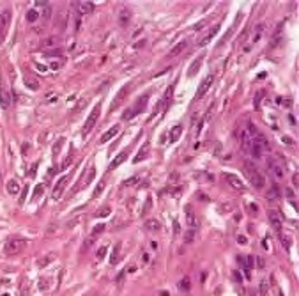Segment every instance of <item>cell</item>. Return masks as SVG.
Instances as JSON below:
<instances>
[{"mask_svg": "<svg viewBox=\"0 0 299 296\" xmlns=\"http://www.w3.org/2000/svg\"><path fill=\"white\" fill-rule=\"evenodd\" d=\"M244 172H246V177L249 179V183L253 184L257 190H262L264 186H265V179H264L260 170L257 169L253 163H249V162L244 163Z\"/></svg>", "mask_w": 299, "mask_h": 296, "instance_id": "6da1fadb", "label": "cell"}, {"mask_svg": "<svg viewBox=\"0 0 299 296\" xmlns=\"http://www.w3.org/2000/svg\"><path fill=\"white\" fill-rule=\"evenodd\" d=\"M25 247H27V240L25 238H22V236H13V238H9L6 241L4 252H6V255H16V254H20Z\"/></svg>", "mask_w": 299, "mask_h": 296, "instance_id": "7a4b0ae2", "label": "cell"}, {"mask_svg": "<svg viewBox=\"0 0 299 296\" xmlns=\"http://www.w3.org/2000/svg\"><path fill=\"white\" fill-rule=\"evenodd\" d=\"M101 113V105H96L92 108V112L89 113V117H87L85 124H83V137L85 135H89L90 131H92V128L96 126V122H98V117H99Z\"/></svg>", "mask_w": 299, "mask_h": 296, "instance_id": "3957f363", "label": "cell"}, {"mask_svg": "<svg viewBox=\"0 0 299 296\" xmlns=\"http://www.w3.org/2000/svg\"><path fill=\"white\" fill-rule=\"evenodd\" d=\"M9 25H11V11L6 9L0 13V44L4 43L6 35H7V30H9Z\"/></svg>", "mask_w": 299, "mask_h": 296, "instance_id": "277c9868", "label": "cell"}, {"mask_svg": "<svg viewBox=\"0 0 299 296\" xmlns=\"http://www.w3.org/2000/svg\"><path fill=\"white\" fill-rule=\"evenodd\" d=\"M129 89H131V85H124V87H121V91L115 94V98L114 101H112V105H110V112H114V110H117L119 106L124 103V99L128 98V94H129Z\"/></svg>", "mask_w": 299, "mask_h": 296, "instance_id": "5b68a950", "label": "cell"}, {"mask_svg": "<svg viewBox=\"0 0 299 296\" xmlns=\"http://www.w3.org/2000/svg\"><path fill=\"white\" fill-rule=\"evenodd\" d=\"M105 231V225L103 224H99V225H96V227H92V232L87 236V240H85V243H83V250H89V248L92 247L94 243H96V240L99 238V234Z\"/></svg>", "mask_w": 299, "mask_h": 296, "instance_id": "8992f818", "label": "cell"}, {"mask_svg": "<svg viewBox=\"0 0 299 296\" xmlns=\"http://www.w3.org/2000/svg\"><path fill=\"white\" fill-rule=\"evenodd\" d=\"M184 216H186V224L189 225V229H195L198 225V220H197V213L193 209L191 204H186L184 206Z\"/></svg>", "mask_w": 299, "mask_h": 296, "instance_id": "52a82bcc", "label": "cell"}, {"mask_svg": "<svg viewBox=\"0 0 299 296\" xmlns=\"http://www.w3.org/2000/svg\"><path fill=\"white\" fill-rule=\"evenodd\" d=\"M67 183H69V176H62L60 179L57 181V184H55V188H53V193H51V197L55 199H60L62 197V193H64L66 186H67Z\"/></svg>", "mask_w": 299, "mask_h": 296, "instance_id": "ba28073f", "label": "cell"}, {"mask_svg": "<svg viewBox=\"0 0 299 296\" xmlns=\"http://www.w3.org/2000/svg\"><path fill=\"white\" fill-rule=\"evenodd\" d=\"M267 167H269V170L274 174V177H276V179H281V177L285 176L283 165L278 162V160H273V158H269V160H267Z\"/></svg>", "mask_w": 299, "mask_h": 296, "instance_id": "9c48e42d", "label": "cell"}, {"mask_svg": "<svg viewBox=\"0 0 299 296\" xmlns=\"http://www.w3.org/2000/svg\"><path fill=\"white\" fill-rule=\"evenodd\" d=\"M225 179H227V183L234 188V190L237 191H244V183L241 181V177L235 176V174H232V172H227L225 174Z\"/></svg>", "mask_w": 299, "mask_h": 296, "instance_id": "30bf717a", "label": "cell"}, {"mask_svg": "<svg viewBox=\"0 0 299 296\" xmlns=\"http://www.w3.org/2000/svg\"><path fill=\"white\" fill-rule=\"evenodd\" d=\"M213 82H214V75H207L205 78H204V82L200 84V87H198V91H197V99L198 98H204L207 94V91L213 87Z\"/></svg>", "mask_w": 299, "mask_h": 296, "instance_id": "8fae6325", "label": "cell"}, {"mask_svg": "<svg viewBox=\"0 0 299 296\" xmlns=\"http://www.w3.org/2000/svg\"><path fill=\"white\" fill-rule=\"evenodd\" d=\"M267 216H269V222H271V225H273V229L276 231V232L281 234V216H280V213L276 211V209H269L267 211Z\"/></svg>", "mask_w": 299, "mask_h": 296, "instance_id": "7c38bea8", "label": "cell"}, {"mask_svg": "<svg viewBox=\"0 0 299 296\" xmlns=\"http://www.w3.org/2000/svg\"><path fill=\"white\" fill-rule=\"evenodd\" d=\"M239 142H241L242 151H246V153L251 151V144H253V140H251V137L248 135L246 130H241V131H239Z\"/></svg>", "mask_w": 299, "mask_h": 296, "instance_id": "4fadbf2b", "label": "cell"}, {"mask_svg": "<svg viewBox=\"0 0 299 296\" xmlns=\"http://www.w3.org/2000/svg\"><path fill=\"white\" fill-rule=\"evenodd\" d=\"M218 30H220V23H216V25H214V27L211 28V30H209V32H207V34L204 35L202 39H198V46H207V44H209V43L213 41L214 37H216Z\"/></svg>", "mask_w": 299, "mask_h": 296, "instance_id": "5bb4252c", "label": "cell"}, {"mask_svg": "<svg viewBox=\"0 0 299 296\" xmlns=\"http://www.w3.org/2000/svg\"><path fill=\"white\" fill-rule=\"evenodd\" d=\"M119 131H121V126H119V124H114V126L110 128L108 131H105V133L101 135L99 142H101V144H106L108 140H112L114 137H117V135H119Z\"/></svg>", "mask_w": 299, "mask_h": 296, "instance_id": "9a60e30c", "label": "cell"}, {"mask_svg": "<svg viewBox=\"0 0 299 296\" xmlns=\"http://www.w3.org/2000/svg\"><path fill=\"white\" fill-rule=\"evenodd\" d=\"M9 105H11V94H9V91L4 87V84H0V106H2L4 110H7Z\"/></svg>", "mask_w": 299, "mask_h": 296, "instance_id": "2e32d148", "label": "cell"}, {"mask_svg": "<svg viewBox=\"0 0 299 296\" xmlns=\"http://www.w3.org/2000/svg\"><path fill=\"white\" fill-rule=\"evenodd\" d=\"M147 101H149V96L145 94V96H142V98L136 99V103L133 105V115H138V113H142L143 110H145V106H147Z\"/></svg>", "mask_w": 299, "mask_h": 296, "instance_id": "e0dca14e", "label": "cell"}, {"mask_svg": "<svg viewBox=\"0 0 299 296\" xmlns=\"http://www.w3.org/2000/svg\"><path fill=\"white\" fill-rule=\"evenodd\" d=\"M186 46H188V41H186V39H184V41H179L177 44H175V46H173V48L168 51V53H166V59H173V57L181 55V53L186 50Z\"/></svg>", "mask_w": 299, "mask_h": 296, "instance_id": "ac0fdd59", "label": "cell"}, {"mask_svg": "<svg viewBox=\"0 0 299 296\" xmlns=\"http://www.w3.org/2000/svg\"><path fill=\"white\" fill-rule=\"evenodd\" d=\"M128 154H129V151H128V149H126V151H122V153H119V154L115 156V160H114V162H112L110 165H108V169H110V170H114V169H117L119 165H122V163L126 162Z\"/></svg>", "mask_w": 299, "mask_h": 296, "instance_id": "d6986e66", "label": "cell"}, {"mask_svg": "<svg viewBox=\"0 0 299 296\" xmlns=\"http://www.w3.org/2000/svg\"><path fill=\"white\" fill-rule=\"evenodd\" d=\"M149 151H150V146H149V142H145L142 146V149L138 151V154L135 156V160H133V163H140L142 160H145L147 156H149Z\"/></svg>", "mask_w": 299, "mask_h": 296, "instance_id": "ffe728a7", "label": "cell"}, {"mask_svg": "<svg viewBox=\"0 0 299 296\" xmlns=\"http://www.w3.org/2000/svg\"><path fill=\"white\" fill-rule=\"evenodd\" d=\"M181 135H182V126H181V124H175V126L170 130V135H168L170 144H175V142L181 138Z\"/></svg>", "mask_w": 299, "mask_h": 296, "instance_id": "44dd1931", "label": "cell"}, {"mask_svg": "<svg viewBox=\"0 0 299 296\" xmlns=\"http://www.w3.org/2000/svg\"><path fill=\"white\" fill-rule=\"evenodd\" d=\"M80 14H90L94 11V2H76Z\"/></svg>", "mask_w": 299, "mask_h": 296, "instance_id": "7402d4cb", "label": "cell"}, {"mask_svg": "<svg viewBox=\"0 0 299 296\" xmlns=\"http://www.w3.org/2000/svg\"><path fill=\"white\" fill-rule=\"evenodd\" d=\"M66 25H67V13L62 11V13H58V18H57V21H55V28L62 32V30L66 28Z\"/></svg>", "mask_w": 299, "mask_h": 296, "instance_id": "603a6c76", "label": "cell"}, {"mask_svg": "<svg viewBox=\"0 0 299 296\" xmlns=\"http://www.w3.org/2000/svg\"><path fill=\"white\" fill-rule=\"evenodd\" d=\"M145 229L150 231V232H157V231H161V224H159L156 218H149L147 222H145Z\"/></svg>", "mask_w": 299, "mask_h": 296, "instance_id": "cb8c5ba5", "label": "cell"}, {"mask_svg": "<svg viewBox=\"0 0 299 296\" xmlns=\"http://www.w3.org/2000/svg\"><path fill=\"white\" fill-rule=\"evenodd\" d=\"M6 188H7L9 195H16V193H20V184H18L16 179H9L7 184H6Z\"/></svg>", "mask_w": 299, "mask_h": 296, "instance_id": "d4e9b609", "label": "cell"}, {"mask_svg": "<svg viewBox=\"0 0 299 296\" xmlns=\"http://www.w3.org/2000/svg\"><path fill=\"white\" fill-rule=\"evenodd\" d=\"M200 68H202V57L193 60V64L189 66V69H188V76H195V75L200 71Z\"/></svg>", "mask_w": 299, "mask_h": 296, "instance_id": "484cf974", "label": "cell"}, {"mask_svg": "<svg viewBox=\"0 0 299 296\" xmlns=\"http://www.w3.org/2000/svg\"><path fill=\"white\" fill-rule=\"evenodd\" d=\"M179 289L182 291V293H188V291L191 289V280H189V277L181 278V282H179Z\"/></svg>", "mask_w": 299, "mask_h": 296, "instance_id": "4316f807", "label": "cell"}, {"mask_svg": "<svg viewBox=\"0 0 299 296\" xmlns=\"http://www.w3.org/2000/svg\"><path fill=\"white\" fill-rule=\"evenodd\" d=\"M195 238H197V231L195 229H188L184 232V245H189V243H193L195 241Z\"/></svg>", "mask_w": 299, "mask_h": 296, "instance_id": "83f0119b", "label": "cell"}, {"mask_svg": "<svg viewBox=\"0 0 299 296\" xmlns=\"http://www.w3.org/2000/svg\"><path fill=\"white\" fill-rule=\"evenodd\" d=\"M129 16H131L129 9H128V7H124V9L121 11V16H119V18H121V25H124V27L128 25V23H129Z\"/></svg>", "mask_w": 299, "mask_h": 296, "instance_id": "f1b7e54d", "label": "cell"}, {"mask_svg": "<svg viewBox=\"0 0 299 296\" xmlns=\"http://www.w3.org/2000/svg\"><path fill=\"white\" fill-rule=\"evenodd\" d=\"M25 85H27L29 89H32V91H37V89H39V82H37V80H34L32 76H27V78H25Z\"/></svg>", "mask_w": 299, "mask_h": 296, "instance_id": "f546056e", "label": "cell"}, {"mask_svg": "<svg viewBox=\"0 0 299 296\" xmlns=\"http://www.w3.org/2000/svg\"><path fill=\"white\" fill-rule=\"evenodd\" d=\"M249 154L255 156V158H260V156H262V147H260L257 142H253V144H251V151H249Z\"/></svg>", "mask_w": 299, "mask_h": 296, "instance_id": "4dcf8cb0", "label": "cell"}, {"mask_svg": "<svg viewBox=\"0 0 299 296\" xmlns=\"http://www.w3.org/2000/svg\"><path fill=\"white\" fill-rule=\"evenodd\" d=\"M119 255H121V243H119V245H115V250L112 252L110 262H112V264H117V262H119Z\"/></svg>", "mask_w": 299, "mask_h": 296, "instance_id": "1f68e13d", "label": "cell"}, {"mask_svg": "<svg viewBox=\"0 0 299 296\" xmlns=\"http://www.w3.org/2000/svg\"><path fill=\"white\" fill-rule=\"evenodd\" d=\"M140 179H142V176H140V174H135V176H131L129 179H126V181L122 183V186H133V184H136Z\"/></svg>", "mask_w": 299, "mask_h": 296, "instance_id": "d6a6232c", "label": "cell"}, {"mask_svg": "<svg viewBox=\"0 0 299 296\" xmlns=\"http://www.w3.org/2000/svg\"><path fill=\"white\" fill-rule=\"evenodd\" d=\"M37 18H39V13H37L36 9H29V11H27V21H29V23H34Z\"/></svg>", "mask_w": 299, "mask_h": 296, "instance_id": "836d02e7", "label": "cell"}, {"mask_svg": "<svg viewBox=\"0 0 299 296\" xmlns=\"http://www.w3.org/2000/svg\"><path fill=\"white\" fill-rule=\"evenodd\" d=\"M278 197H280V188H278V186H273V188L269 190V193H267V199H269V200H276Z\"/></svg>", "mask_w": 299, "mask_h": 296, "instance_id": "e575fe53", "label": "cell"}, {"mask_svg": "<svg viewBox=\"0 0 299 296\" xmlns=\"http://www.w3.org/2000/svg\"><path fill=\"white\" fill-rule=\"evenodd\" d=\"M53 257H55V254H48V255H46V257L43 259V261H39V262H37V266H39V268H44L46 264H50V262L53 261Z\"/></svg>", "mask_w": 299, "mask_h": 296, "instance_id": "d590c367", "label": "cell"}, {"mask_svg": "<svg viewBox=\"0 0 299 296\" xmlns=\"http://www.w3.org/2000/svg\"><path fill=\"white\" fill-rule=\"evenodd\" d=\"M280 241L285 245V248L289 250L290 248V245H292V240H290V236H287V234H280Z\"/></svg>", "mask_w": 299, "mask_h": 296, "instance_id": "8d00e7d4", "label": "cell"}, {"mask_svg": "<svg viewBox=\"0 0 299 296\" xmlns=\"http://www.w3.org/2000/svg\"><path fill=\"white\" fill-rule=\"evenodd\" d=\"M50 284H51V278H41V280H39V289L41 291L50 289Z\"/></svg>", "mask_w": 299, "mask_h": 296, "instance_id": "74e56055", "label": "cell"}, {"mask_svg": "<svg viewBox=\"0 0 299 296\" xmlns=\"http://www.w3.org/2000/svg\"><path fill=\"white\" fill-rule=\"evenodd\" d=\"M103 190H105V181H101V183L98 184V186H96V190H94L92 197L96 199V197H98V195H101V193H103Z\"/></svg>", "mask_w": 299, "mask_h": 296, "instance_id": "f35d334b", "label": "cell"}, {"mask_svg": "<svg viewBox=\"0 0 299 296\" xmlns=\"http://www.w3.org/2000/svg\"><path fill=\"white\" fill-rule=\"evenodd\" d=\"M108 215H110V208L108 206H105V208H101V209L96 211V216H108Z\"/></svg>", "mask_w": 299, "mask_h": 296, "instance_id": "ab89813d", "label": "cell"}, {"mask_svg": "<svg viewBox=\"0 0 299 296\" xmlns=\"http://www.w3.org/2000/svg\"><path fill=\"white\" fill-rule=\"evenodd\" d=\"M50 16H51V7L50 6L43 7V14H41V18H43V20H50Z\"/></svg>", "mask_w": 299, "mask_h": 296, "instance_id": "60d3db41", "label": "cell"}, {"mask_svg": "<svg viewBox=\"0 0 299 296\" xmlns=\"http://www.w3.org/2000/svg\"><path fill=\"white\" fill-rule=\"evenodd\" d=\"M106 252H108V248L105 247V245H103V247H101L99 250H98V254H96V255H98V259H99V261H101V259H105V255H106Z\"/></svg>", "mask_w": 299, "mask_h": 296, "instance_id": "b9f144b4", "label": "cell"}, {"mask_svg": "<svg viewBox=\"0 0 299 296\" xmlns=\"http://www.w3.org/2000/svg\"><path fill=\"white\" fill-rule=\"evenodd\" d=\"M50 44H57V37H50V39H44L41 43V46H50Z\"/></svg>", "mask_w": 299, "mask_h": 296, "instance_id": "7bdbcfd3", "label": "cell"}, {"mask_svg": "<svg viewBox=\"0 0 299 296\" xmlns=\"http://www.w3.org/2000/svg\"><path fill=\"white\" fill-rule=\"evenodd\" d=\"M27 193H29V186H23L22 197H20V204H23V202H25V199H27Z\"/></svg>", "mask_w": 299, "mask_h": 296, "instance_id": "ee69618b", "label": "cell"}, {"mask_svg": "<svg viewBox=\"0 0 299 296\" xmlns=\"http://www.w3.org/2000/svg\"><path fill=\"white\" fill-rule=\"evenodd\" d=\"M43 191H44L43 184H37V186H36V191H34V197H32V199H37L39 195H41V193H43Z\"/></svg>", "mask_w": 299, "mask_h": 296, "instance_id": "f6af8a7d", "label": "cell"}, {"mask_svg": "<svg viewBox=\"0 0 299 296\" xmlns=\"http://www.w3.org/2000/svg\"><path fill=\"white\" fill-rule=\"evenodd\" d=\"M94 174H96V169H94V167H90V170H89V176H87V179H85V184L90 183V181L94 179Z\"/></svg>", "mask_w": 299, "mask_h": 296, "instance_id": "bcb514c9", "label": "cell"}, {"mask_svg": "<svg viewBox=\"0 0 299 296\" xmlns=\"http://www.w3.org/2000/svg\"><path fill=\"white\" fill-rule=\"evenodd\" d=\"M262 96H264V91H260L255 96V103H253V105H255V108H258V106H260V99H262Z\"/></svg>", "mask_w": 299, "mask_h": 296, "instance_id": "7dc6e473", "label": "cell"}, {"mask_svg": "<svg viewBox=\"0 0 299 296\" xmlns=\"http://www.w3.org/2000/svg\"><path fill=\"white\" fill-rule=\"evenodd\" d=\"M62 144H64V138H58V142L53 146V154H57L58 151H60V146H62Z\"/></svg>", "mask_w": 299, "mask_h": 296, "instance_id": "c3c4849f", "label": "cell"}, {"mask_svg": "<svg viewBox=\"0 0 299 296\" xmlns=\"http://www.w3.org/2000/svg\"><path fill=\"white\" fill-rule=\"evenodd\" d=\"M267 293V280H262L260 282V294H265Z\"/></svg>", "mask_w": 299, "mask_h": 296, "instance_id": "681fc988", "label": "cell"}, {"mask_svg": "<svg viewBox=\"0 0 299 296\" xmlns=\"http://www.w3.org/2000/svg\"><path fill=\"white\" fill-rule=\"evenodd\" d=\"M237 243H239V245H246V243H248V238L242 236V234H239V236H237Z\"/></svg>", "mask_w": 299, "mask_h": 296, "instance_id": "f907efd6", "label": "cell"}, {"mask_svg": "<svg viewBox=\"0 0 299 296\" xmlns=\"http://www.w3.org/2000/svg\"><path fill=\"white\" fill-rule=\"evenodd\" d=\"M122 117H124V119H133V110H131V108H129V110H126Z\"/></svg>", "mask_w": 299, "mask_h": 296, "instance_id": "816d5d0a", "label": "cell"}, {"mask_svg": "<svg viewBox=\"0 0 299 296\" xmlns=\"http://www.w3.org/2000/svg\"><path fill=\"white\" fill-rule=\"evenodd\" d=\"M34 4H36L37 7H46V6H48V2H46V0H36Z\"/></svg>", "mask_w": 299, "mask_h": 296, "instance_id": "f5cc1de1", "label": "cell"}, {"mask_svg": "<svg viewBox=\"0 0 299 296\" xmlns=\"http://www.w3.org/2000/svg\"><path fill=\"white\" fill-rule=\"evenodd\" d=\"M57 99H58L57 94H48V96H46V101H48V103H50V101H57Z\"/></svg>", "mask_w": 299, "mask_h": 296, "instance_id": "db71d44e", "label": "cell"}, {"mask_svg": "<svg viewBox=\"0 0 299 296\" xmlns=\"http://www.w3.org/2000/svg\"><path fill=\"white\" fill-rule=\"evenodd\" d=\"M173 232H175V234L181 232V227H179V222H177V220H173Z\"/></svg>", "mask_w": 299, "mask_h": 296, "instance_id": "11a10c76", "label": "cell"}, {"mask_svg": "<svg viewBox=\"0 0 299 296\" xmlns=\"http://www.w3.org/2000/svg\"><path fill=\"white\" fill-rule=\"evenodd\" d=\"M292 183H294V186H296V188L299 186V176H297V174H294V177H292Z\"/></svg>", "mask_w": 299, "mask_h": 296, "instance_id": "9f6ffc18", "label": "cell"}, {"mask_svg": "<svg viewBox=\"0 0 299 296\" xmlns=\"http://www.w3.org/2000/svg\"><path fill=\"white\" fill-rule=\"evenodd\" d=\"M204 25H205V20H204V21H200V23H197V25L193 27V30H200V28L204 27Z\"/></svg>", "mask_w": 299, "mask_h": 296, "instance_id": "6f0895ef", "label": "cell"}, {"mask_svg": "<svg viewBox=\"0 0 299 296\" xmlns=\"http://www.w3.org/2000/svg\"><path fill=\"white\" fill-rule=\"evenodd\" d=\"M281 142H285V144H290V146L294 144V140H292L290 137H283V138H281Z\"/></svg>", "mask_w": 299, "mask_h": 296, "instance_id": "680465c9", "label": "cell"}, {"mask_svg": "<svg viewBox=\"0 0 299 296\" xmlns=\"http://www.w3.org/2000/svg\"><path fill=\"white\" fill-rule=\"evenodd\" d=\"M124 275H126V271H121V273H119V277H117V282H119V284L124 280Z\"/></svg>", "mask_w": 299, "mask_h": 296, "instance_id": "91938a15", "label": "cell"}, {"mask_svg": "<svg viewBox=\"0 0 299 296\" xmlns=\"http://www.w3.org/2000/svg\"><path fill=\"white\" fill-rule=\"evenodd\" d=\"M257 264H258L260 268H264V264H265V262H264V259H262V257H257Z\"/></svg>", "mask_w": 299, "mask_h": 296, "instance_id": "94428289", "label": "cell"}, {"mask_svg": "<svg viewBox=\"0 0 299 296\" xmlns=\"http://www.w3.org/2000/svg\"><path fill=\"white\" fill-rule=\"evenodd\" d=\"M36 169H37V165H32V167H30V176L32 177L36 176Z\"/></svg>", "mask_w": 299, "mask_h": 296, "instance_id": "6125c7cd", "label": "cell"}, {"mask_svg": "<svg viewBox=\"0 0 299 296\" xmlns=\"http://www.w3.org/2000/svg\"><path fill=\"white\" fill-rule=\"evenodd\" d=\"M36 68H37V71H46V66H41V64H36Z\"/></svg>", "mask_w": 299, "mask_h": 296, "instance_id": "be15d7a7", "label": "cell"}, {"mask_svg": "<svg viewBox=\"0 0 299 296\" xmlns=\"http://www.w3.org/2000/svg\"><path fill=\"white\" fill-rule=\"evenodd\" d=\"M249 211H251V213H257V211H258V208H257V206H253V204H251V206H249Z\"/></svg>", "mask_w": 299, "mask_h": 296, "instance_id": "e7e4bbea", "label": "cell"}, {"mask_svg": "<svg viewBox=\"0 0 299 296\" xmlns=\"http://www.w3.org/2000/svg\"><path fill=\"white\" fill-rule=\"evenodd\" d=\"M27 149H30V144H23V153H27Z\"/></svg>", "mask_w": 299, "mask_h": 296, "instance_id": "03108f58", "label": "cell"}]
</instances>
